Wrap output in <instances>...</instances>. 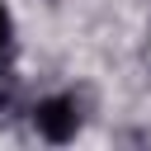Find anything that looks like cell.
Wrapping results in <instances>:
<instances>
[{
  "mask_svg": "<svg viewBox=\"0 0 151 151\" xmlns=\"http://www.w3.org/2000/svg\"><path fill=\"white\" fill-rule=\"evenodd\" d=\"M33 127L47 137V142H71L80 132V109L71 94H47L33 104Z\"/></svg>",
  "mask_w": 151,
  "mask_h": 151,
  "instance_id": "cell-1",
  "label": "cell"
},
{
  "mask_svg": "<svg viewBox=\"0 0 151 151\" xmlns=\"http://www.w3.org/2000/svg\"><path fill=\"white\" fill-rule=\"evenodd\" d=\"M9 38H14V24H9V9L0 5V52L9 47Z\"/></svg>",
  "mask_w": 151,
  "mask_h": 151,
  "instance_id": "cell-2",
  "label": "cell"
}]
</instances>
